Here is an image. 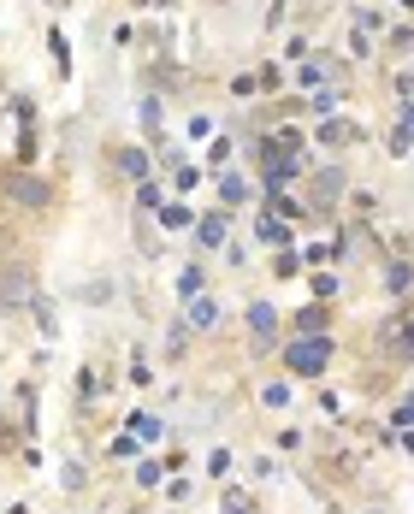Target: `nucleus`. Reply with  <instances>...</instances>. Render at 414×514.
Returning <instances> with one entry per match:
<instances>
[{"mask_svg": "<svg viewBox=\"0 0 414 514\" xmlns=\"http://www.w3.org/2000/svg\"><path fill=\"white\" fill-rule=\"evenodd\" d=\"M284 361H290V373L314 379V373L332 361V343H326V337H302V343H290V355H284Z\"/></svg>", "mask_w": 414, "mask_h": 514, "instance_id": "obj_1", "label": "nucleus"}, {"mask_svg": "<svg viewBox=\"0 0 414 514\" xmlns=\"http://www.w3.org/2000/svg\"><path fill=\"white\" fill-rule=\"evenodd\" d=\"M0 302H6V308H30V302H36V284H30L24 266H6V278H0Z\"/></svg>", "mask_w": 414, "mask_h": 514, "instance_id": "obj_2", "label": "nucleus"}, {"mask_svg": "<svg viewBox=\"0 0 414 514\" xmlns=\"http://www.w3.org/2000/svg\"><path fill=\"white\" fill-rule=\"evenodd\" d=\"M6 195H12L18 207H48V184L30 178V172H12V178H6Z\"/></svg>", "mask_w": 414, "mask_h": 514, "instance_id": "obj_3", "label": "nucleus"}, {"mask_svg": "<svg viewBox=\"0 0 414 514\" xmlns=\"http://www.w3.org/2000/svg\"><path fill=\"white\" fill-rule=\"evenodd\" d=\"M249 331H255V343H273V337H278V314L267 308V302H255V308H249Z\"/></svg>", "mask_w": 414, "mask_h": 514, "instance_id": "obj_4", "label": "nucleus"}, {"mask_svg": "<svg viewBox=\"0 0 414 514\" xmlns=\"http://www.w3.org/2000/svg\"><path fill=\"white\" fill-rule=\"evenodd\" d=\"M338 195H344V172H320L314 178V207H332Z\"/></svg>", "mask_w": 414, "mask_h": 514, "instance_id": "obj_5", "label": "nucleus"}, {"mask_svg": "<svg viewBox=\"0 0 414 514\" xmlns=\"http://www.w3.org/2000/svg\"><path fill=\"white\" fill-rule=\"evenodd\" d=\"M338 77H344V71H338L332 60H308L302 65V89H314V83H338Z\"/></svg>", "mask_w": 414, "mask_h": 514, "instance_id": "obj_6", "label": "nucleus"}, {"mask_svg": "<svg viewBox=\"0 0 414 514\" xmlns=\"http://www.w3.org/2000/svg\"><path fill=\"white\" fill-rule=\"evenodd\" d=\"M190 325H196V331L219 325V302H213V296H196V302H190Z\"/></svg>", "mask_w": 414, "mask_h": 514, "instance_id": "obj_7", "label": "nucleus"}, {"mask_svg": "<svg viewBox=\"0 0 414 514\" xmlns=\"http://www.w3.org/2000/svg\"><path fill=\"white\" fill-rule=\"evenodd\" d=\"M409 148H414V107L403 113V125L391 130V154H409Z\"/></svg>", "mask_w": 414, "mask_h": 514, "instance_id": "obj_8", "label": "nucleus"}, {"mask_svg": "<svg viewBox=\"0 0 414 514\" xmlns=\"http://www.w3.org/2000/svg\"><path fill=\"white\" fill-rule=\"evenodd\" d=\"M196 231H202V243H207V249H219V243H225V213H207Z\"/></svg>", "mask_w": 414, "mask_h": 514, "instance_id": "obj_9", "label": "nucleus"}, {"mask_svg": "<svg viewBox=\"0 0 414 514\" xmlns=\"http://www.w3.org/2000/svg\"><path fill=\"white\" fill-rule=\"evenodd\" d=\"M255 237H261V243H290V231H284V219H273V213H261V225H255Z\"/></svg>", "mask_w": 414, "mask_h": 514, "instance_id": "obj_10", "label": "nucleus"}, {"mask_svg": "<svg viewBox=\"0 0 414 514\" xmlns=\"http://www.w3.org/2000/svg\"><path fill=\"white\" fill-rule=\"evenodd\" d=\"M349 136H355V130H349V125H338V119H332V125H320V142H326V148H344Z\"/></svg>", "mask_w": 414, "mask_h": 514, "instance_id": "obj_11", "label": "nucleus"}, {"mask_svg": "<svg viewBox=\"0 0 414 514\" xmlns=\"http://www.w3.org/2000/svg\"><path fill=\"white\" fill-rule=\"evenodd\" d=\"M202 284H207V272H202V266H190V272H184V278H178V290H184V296H190V302H196V296H202Z\"/></svg>", "mask_w": 414, "mask_h": 514, "instance_id": "obj_12", "label": "nucleus"}, {"mask_svg": "<svg viewBox=\"0 0 414 514\" xmlns=\"http://www.w3.org/2000/svg\"><path fill=\"white\" fill-rule=\"evenodd\" d=\"M119 166H125L131 178H148V160H142V148H125V154H119Z\"/></svg>", "mask_w": 414, "mask_h": 514, "instance_id": "obj_13", "label": "nucleus"}, {"mask_svg": "<svg viewBox=\"0 0 414 514\" xmlns=\"http://www.w3.org/2000/svg\"><path fill=\"white\" fill-rule=\"evenodd\" d=\"M296 325H302V337H320L326 314H320V308H302V314H296Z\"/></svg>", "mask_w": 414, "mask_h": 514, "instance_id": "obj_14", "label": "nucleus"}, {"mask_svg": "<svg viewBox=\"0 0 414 514\" xmlns=\"http://www.w3.org/2000/svg\"><path fill=\"white\" fill-rule=\"evenodd\" d=\"M160 225H166V231H184V225H190V213H184V207H160Z\"/></svg>", "mask_w": 414, "mask_h": 514, "instance_id": "obj_15", "label": "nucleus"}, {"mask_svg": "<svg viewBox=\"0 0 414 514\" xmlns=\"http://www.w3.org/2000/svg\"><path fill=\"white\" fill-rule=\"evenodd\" d=\"M219 195H225V201H243L249 184H243V178H219Z\"/></svg>", "mask_w": 414, "mask_h": 514, "instance_id": "obj_16", "label": "nucleus"}, {"mask_svg": "<svg viewBox=\"0 0 414 514\" xmlns=\"http://www.w3.org/2000/svg\"><path fill=\"white\" fill-rule=\"evenodd\" d=\"M225 509H231V514H249V503H243V497H231V503H225Z\"/></svg>", "mask_w": 414, "mask_h": 514, "instance_id": "obj_17", "label": "nucleus"}, {"mask_svg": "<svg viewBox=\"0 0 414 514\" xmlns=\"http://www.w3.org/2000/svg\"><path fill=\"white\" fill-rule=\"evenodd\" d=\"M403 6H414V0H403Z\"/></svg>", "mask_w": 414, "mask_h": 514, "instance_id": "obj_18", "label": "nucleus"}, {"mask_svg": "<svg viewBox=\"0 0 414 514\" xmlns=\"http://www.w3.org/2000/svg\"><path fill=\"white\" fill-rule=\"evenodd\" d=\"M0 438H6V432H0Z\"/></svg>", "mask_w": 414, "mask_h": 514, "instance_id": "obj_19", "label": "nucleus"}]
</instances>
